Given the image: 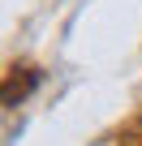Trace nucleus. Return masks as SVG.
<instances>
[]
</instances>
